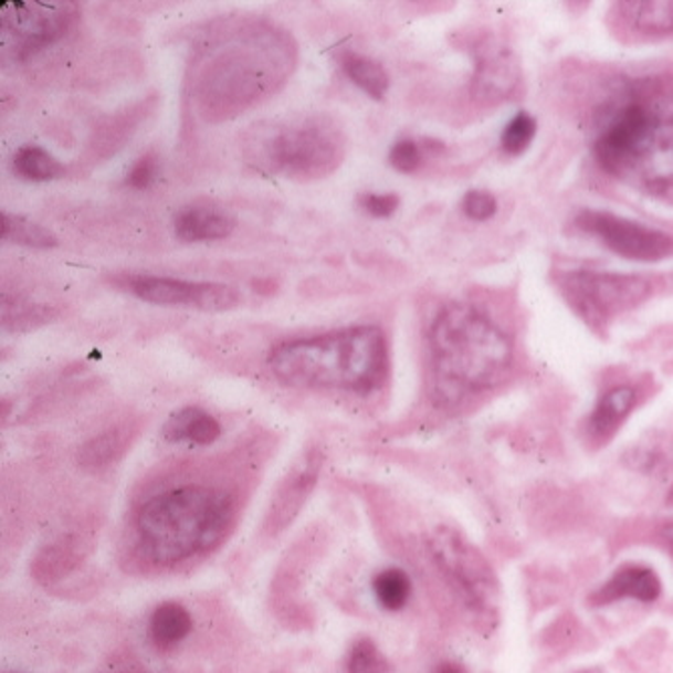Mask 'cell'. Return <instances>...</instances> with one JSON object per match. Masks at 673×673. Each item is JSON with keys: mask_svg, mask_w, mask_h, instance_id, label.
<instances>
[{"mask_svg": "<svg viewBox=\"0 0 673 673\" xmlns=\"http://www.w3.org/2000/svg\"><path fill=\"white\" fill-rule=\"evenodd\" d=\"M670 502L673 503V490H672V493H670Z\"/></svg>", "mask_w": 673, "mask_h": 673, "instance_id": "cell-32", "label": "cell"}, {"mask_svg": "<svg viewBox=\"0 0 673 673\" xmlns=\"http://www.w3.org/2000/svg\"><path fill=\"white\" fill-rule=\"evenodd\" d=\"M561 291L583 319L599 325L635 309L648 301L653 287L648 278L638 275L571 271L561 277Z\"/></svg>", "mask_w": 673, "mask_h": 673, "instance_id": "cell-6", "label": "cell"}, {"mask_svg": "<svg viewBox=\"0 0 673 673\" xmlns=\"http://www.w3.org/2000/svg\"><path fill=\"white\" fill-rule=\"evenodd\" d=\"M75 17L76 7L69 2H4L0 7L2 46L24 59L61 39Z\"/></svg>", "mask_w": 673, "mask_h": 673, "instance_id": "cell-7", "label": "cell"}, {"mask_svg": "<svg viewBox=\"0 0 673 673\" xmlns=\"http://www.w3.org/2000/svg\"><path fill=\"white\" fill-rule=\"evenodd\" d=\"M341 66L345 75L371 98H383L389 91V75L381 64L359 53H343Z\"/></svg>", "mask_w": 673, "mask_h": 673, "instance_id": "cell-19", "label": "cell"}, {"mask_svg": "<svg viewBox=\"0 0 673 673\" xmlns=\"http://www.w3.org/2000/svg\"><path fill=\"white\" fill-rule=\"evenodd\" d=\"M519 63L509 46L495 41L483 43L473 75V95L481 101L507 98L519 83Z\"/></svg>", "mask_w": 673, "mask_h": 673, "instance_id": "cell-11", "label": "cell"}, {"mask_svg": "<svg viewBox=\"0 0 673 673\" xmlns=\"http://www.w3.org/2000/svg\"><path fill=\"white\" fill-rule=\"evenodd\" d=\"M429 549L441 574L467 603L483 606L495 593L492 567L460 532L439 527L431 534Z\"/></svg>", "mask_w": 673, "mask_h": 673, "instance_id": "cell-8", "label": "cell"}, {"mask_svg": "<svg viewBox=\"0 0 673 673\" xmlns=\"http://www.w3.org/2000/svg\"><path fill=\"white\" fill-rule=\"evenodd\" d=\"M535 133H537V123L529 113H519L507 123V127L503 130L502 147L509 155H524L525 150L529 149V145L534 143Z\"/></svg>", "mask_w": 673, "mask_h": 673, "instance_id": "cell-25", "label": "cell"}, {"mask_svg": "<svg viewBox=\"0 0 673 673\" xmlns=\"http://www.w3.org/2000/svg\"><path fill=\"white\" fill-rule=\"evenodd\" d=\"M576 223L581 231L599 239L609 251L630 261L655 263L673 253V236L620 214L586 209L577 214Z\"/></svg>", "mask_w": 673, "mask_h": 673, "instance_id": "cell-9", "label": "cell"}, {"mask_svg": "<svg viewBox=\"0 0 673 673\" xmlns=\"http://www.w3.org/2000/svg\"><path fill=\"white\" fill-rule=\"evenodd\" d=\"M159 175V159L155 153H147L145 157H140L135 167L130 169L127 177L128 187L133 189H149L153 181Z\"/></svg>", "mask_w": 673, "mask_h": 673, "instance_id": "cell-28", "label": "cell"}, {"mask_svg": "<svg viewBox=\"0 0 673 673\" xmlns=\"http://www.w3.org/2000/svg\"><path fill=\"white\" fill-rule=\"evenodd\" d=\"M12 169L22 179L36 182L53 181L64 175L63 165L54 159L51 153L32 145L17 150L12 159Z\"/></svg>", "mask_w": 673, "mask_h": 673, "instance_id": "cell-20", "label": "cell"}, {"mask_svg": "<svg viewBox=\"0 0 673 673\" xmlns=\"http://www.w3.org/2000/svg\"><path fill=\"white\" fill-rule=\"evenodd\" d=\"M269 367L288 387L371 393L387 377L389 349L379 327L361 325L283 343Z\"/></svg>", "mask_w": 673, "mask_h": 673, "instance_id": "cell-2", "label": "cell"}, {"mask_svg": "<svg viewBox=\"0 0 673 673\" xmlns=\"http://www.w3.org/2000/svg\"><path fill=\"white\" fill-rule=\"evenodd\" d=\"M359 203H361L367 213L383 219V217H391V214L396 213L401 201H399V197L393 194V192H367V194H364L359 199Z\"/></svg>", "mask_w": 673, "mask_h": 673, "instance_id": "cell-29", "label": "cell"}, {"mask_svg": "<svg viewBox=\"0 0 673 673\" xmlns=\"http://www.w3.org/2000/svg\"><path fill=\"white\" fill-rule=\"evenodd\" d=\"M235 503L223 490L185 485L160 493L140 505L137 535L140 549L160 566L213 549L233 524Z\"/></svg>", "mask_w": 673, "mask_h": 673, "instance_id": "cell-4", "label": "cell"}, {"mask_svg": "<svg viewBox=\"0 0 673 673\" xmlns=\"http://www.w3.org/2000/svg\"><path fill=\"white\" fill-rule=\"evenodd\" d=\"M463 213L470 217L471 221H490L493 214L497 213V199L492 192L487 191H470L463 197Z\"/></svg>", "mask_w": 673, "mask_h": 673, "instance_id": "cell-27", "label": "cell"}, {"mask_svg": "<svg viewBox=\"0 0 673 673\" xmlns=\"http://www.w3.org/2000/svg\"><path fill=\"white\" fill-rule=\"evenodd\" d=\"M125 451V433L107 431L101 438L91 439L81 449V463L85 467H107L111 461L117 460Z\"/></svg>", "mask_w": 673, "mask_h": 673, "instance_id": "cell-23", "label": "cell"}, {"mask_svg": "<svg viewBox=\"0 0 673 673\" xmlns=\"http://www.w3.org/2000/svg\"><path fill=\"white\" fill-rule=\"evenodd\" d=\"M581 673H588V672H581Z\"/></svg>", "mask_w": 673, "mask_h": 673, "instance_id": "cell-33", "label": "cell"}, {"mask_svg": "<svg viewBox=\"0 0 673 673\" xmlns=\"http://www.w3.org/2000/svg\"><path fill=\"white\" fill-rule=\"evenodd\" d=\"M320 460L317 453H309L288 480L278 487L277 495L271 502L265 529L269 534H278L299 515L301 507L307 502L319 477Z\"/></svg>", "mask_w": 673, "mask_h": 673, "instance_id": "cell-12", "label": "cell"}, {"mask_svg": "<svg viewBox=\"0 0 673 673\" xmlns=\"http://www.w3.org/2000/svg\"><path fill=\"white\" fill-rule=\"evenodd\" d=\"M255 162L265 165L269 171L288 177H323L339 165L343 137L339 128L327 120L305 118L255 140Z\"/></svg>", "mask_w": 673, "mask_h": 673, "instance_id": "cell-5", "label": "cell"}, {"mask_svg": "<svg viewBox=\"0 0 673 673\" xmlns=\"http://www.w3.org/2000/svg\"><path fill=\"white\" fill-rule=\"evenodd\" d=\"M423 145L413 139L399 140L389 153V160L399 172H416L423 165Z\"/></svg>", "mask_w": 673, "mask_h": 673, "instance_id": "cell-26", "label": "cell"}, {"mask_svg": "<svg viewBox=\"0 0 673 673\" xmlns=\"http://www.w3.org/2000/svg\"><path fill=\"white\" fill-rule=\"evenodd\" d=\"M375 598L387 611H399L407 606L411 598V579L403 569L389 567L374 579Z\"/></svg>", "mask_w": 673, "mask_h": 673, "instance_id": "cell-22", "label": "cell"}, {"mask_svg": "<svg viewBox=\"0 0 673 673\" xmlns=\"http://www.w3.org/2000/svg\"><path fill=\"white\" fill-rule=\"evenodd\" d=\"M635 31L643 34H672L673 0L628 2L621 7Z\"/></svg>", "mask_w": 673, "mask_h": 673, "instance_id": "cell-18", "label": "cell"}, {"mask_svg": "<svg viewBox=\"0 0 673 673\" xmlns=\"http://www.w3.org/2000/svg\"><path fill=\"white\" fill-rule=\"evenodd\" d=\"M662 596V581L652 567L621 566L608 581L593 593L591 601L603 606V603H616L621 599H635L641 603H653Z\"/></svg>", "mask_w": 673, "mask_h": 673, "instance_id": "cell-14", "label": "cell"}, {"mask_svg": "<svg viewBox=\"0 0 673 673\" xmlns=\"http://www.w3.org/2000/svg\"><path fill=\"white\" fill-rule=\"evenodd\" d=\"M429 357L435 396L458 403L502 381L512 367L513 345L485 313L451 303L431 325Z\"/></svg>", "mask_w": 673, "mask_h": 673, "instance_id": "cell-1", "label": "cell"}, {"mask_svg": "<svg viewBox=\"0 0 673 673\" xmlns=\"http://www.w3.org/2000/svg\"><path fill=\"white\" fill-rule=\"evenodd\" d=\"M663 539H665V541H667V545H670V549H672V554H673V524L670 525H665V527H663Z\"/></svg>", "mask_w": 673, "mask_h": 673, "instance_id": "cell-31", "label": "cell"}, {"mask_svg": "<svg viewBox=\"0 0 673 673\" xmlns=\"http://www.w3.org/2000/svg\"><path fill=\"white\" fill-rule=\"evenodd\" d=\"M593 155L603 171L630 187L673 192V113L645 98L616 105L599 123Z\"/></svg>", "mask_w": 673, "mask_h": 673, "instance_id": "cell-3", "label": "cell"}, {"mask_svg": "<svg viewBox=\"0 0 673 673\" xmlns=\"http://www.w3.org/2000/svg\"><path fill=\"white\" fill-rule=\"evenodd\" d=\"M347 673H389V662L374 641H355L347 655Z\"/></svg>", "mask_w": 673, "mask_h": 673, "instance_id": "cell-24", "label": "cell"}, {"mask_svg": "<svg viewBox=\"0 0 673 673\" xmlns=\"http://www.w3.org/2000/svg\"><path fill=\"white\" fill-rule=\"evenodd\" d=\"M433 673H467L463 667H461L460 663L455 662H443L439 663L438 667H435V672Z\"/></svg>", "mask_w": 673, "mask_h": 673, "instance_id": "cell-30", "label": "cell"}, {"mask_svg": "<svg viewBox=\"0 0 673 673\" xmlns=\"http://www.w3.org/2000/svg\"><path fill=\"white\" fill-rule=\"evenodd\" d=\"M191 630V613L177 601L160 603L150 616V638L162 650L179 645Z\"/></svg>", "mask_w": 673, "mask_h": 673, "instance_id": "cell-17", "label": "cell"}, {"mask_svg": "<svg viewBox=\"0 0 673 673\" xmlns=\"http://www.w3.org/2000/svg\"><path fill=\"white\" fill-rule=\"evenodd\" d=\"M125 287L139 299L155 305L194 307L201 311L235 309L241 303L239 291L221 283H191L169 277H130Z\"/></svg>", "mask_w": 673, "mask_h": 673, "instance_id": "cell-10", "label": "cell"}, {"mask_svg": "<svg viewBox=\"0 0 673 673\" xmlns=\"http://www.w3.org/2000/svg\"><path fill=\"white\" fill-rule=\"evenodd\" d=\"M162 435L171 443H192L204 448L221 438V425L213 416L199 407H182L169 417L162 428Z\"/></svg>", "mask_w": 673, "mask_h": 673, "instance_id": "cell-16", "label": "cell"}, {"mask_svg": "<svg viewBox=\"0 0 673 673\" xmlns=\"http://www.w3.org/2000/svg\"><path fill=\"white\" fill-rule=\"evenodd\" d=\"M2 241L32 249H53L59 245L56 236L43 224L32 223L24 217L2 213Z\"/></svg>", "mask_w": 673, "mask_h": 673, "instance_id": "cell-21", "label": "cell"}, {"mask_svg": "<svg viewBox=\"0 0 673 673\" xmlns=\"http://www.w3.org/2000/svg\"><path fill=\"white\" fill-rule=\"evenodd\" d=\"M175 235L185 243L219 241L235 231V219L214 203H192L182 207L172 219Z\"/></svg>", "mask_w": 673, "mask_h": 673, "instance_id": "cell-13", "label": "cell"}, {"mask_svg": "<svg viewBox=\"0 0 673 673\" xmlns=\"http://www.w3.org/2000/svg\"><path fill=\"white\" fill-rule=\"evenodd\" d=\"M638 406V391L630 385H618L599 397L589 416V435L598 441H608L625 423Z\"/></svg>", "mask_w": 673, "mask_h": 673, "instance_id": "cell-15", "label": "cell"}]
</instances>
